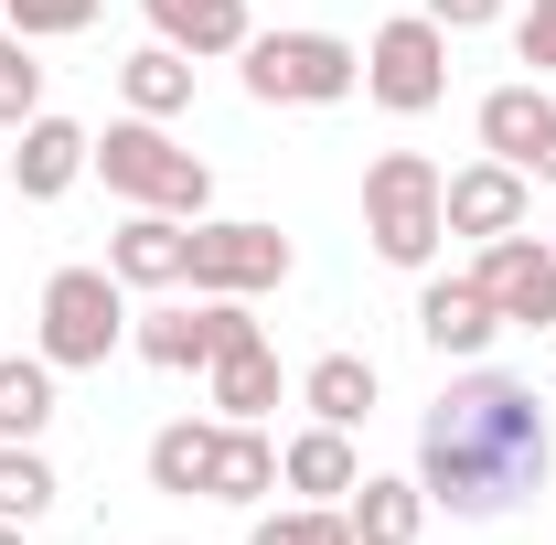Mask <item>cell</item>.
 I'll return each instance as SVG.
<instances>
[{
  "label": "cell",
  "instance_id": "obj_1",
  "mask_svg": "<svg viewBox=\"0 0 556 545\" xmlns=\"http://www.w3.org/2000/svg\"><path fill=\"white\" fill-rule=\"evenodd\" d=\"M546 471H556V439H546L535 375L460 364V375L439 385L428 428H417V492H428V514L492 524V514H514L525 492H546Z\"/></svg>",
  "mask_w": 556,
  "mask_h": 545
},
{
  "label": "cell",
  "instance_id": "obj_2",
  "mask_svg": "<svg viewBox=\"0 0 556 545\" xmlns=\"http://www.w3.org/2000/svg\"><path fill=\"white\" fill-rule=\"evenodd\" d=\"M118 204H161V214H182V225H204L214 204V172L172 139V118H118V129L97 139V161H86Z\"/></svg>",
  "mask_w": 556,
  "mask_h": 545
},
{
  "label": "cell",
  "instance_id": "obj_3",
  "mask_svg": "<svg viewBox=\"0 0 556 545\" xmlns=\"http://www.w3.org/2000/svg\"><path fill=\"white\" fill-rule=\"evenodd\" d=\"M118 342H129V289H118V268H54L43 278V332H33V353L54 375H97Z\"/></svg>",
  "mask_w": 556,
  "mask_h": 545
},
{
  "label": "cell",
  "instance_id": "obj_4",
  "mask_svg": "<svg viewBox=\"0 0 556 545\" xmlns=\"http://www.w3.org/2000/svg\"><path fill=\"white\" fill-rule=\"evenodd\" d=\"M439 182H450V172H439L428 150H386V161L364 172V236H375L386 268H428V257H439V236H450Z\"/></svg>",
  "mask_w": 556,
  "mask_h": 545
},
{
  "label": "cell",
  "instance_id": "obj_5",
  "mask_svg": "<svg viewBox=\"0 0 556 545\" xmlns=\"http://www.w3.org/2000/svg\"><path fill=\"white\" fill-rule=\"evenodd\" d=\"M364 86V54L343 33H247V97L257 107H343Z\"/></svg>",
  "mask_w": 556,
  "mask_h": 545
},
{
  "label": "cell",
  "instance_id": "obj_6",
  "mask_svg": "<svg viewBox=\"0 0 556 545\" xmlns=\"http://www.w3.org/2000/svg\"><path fill=\"white\" fill-rule=\"evenodd\" d=\"M364 97H375L386 118H428V107L450 97V33H439L428 11H396V22L364 43Z\"/></svg>",
  "mask_w": 556,
  "mask_h": 545
},
{
  "label": "cell",
  "instance_id": "obj_7",
  "mask_svg": "<svg viewBox=\"0 0 556 545\" xmlns=\"http://www.w3.org/2000/svg\"><path fill=\"white\" fill-rule=\"evenodd\" d=\"M289 278V236L257 225V214H204L193 225V289L204 300H257Z\"/></svg>",
  "mask_w": 556,
  "mask_h": 545
},
{
  "label": "cell",
  "instance_id": "obj_8",
  "mask_svg": "<svg viewBox=\"0 0 556 545\" xmlns=\"http://www.w3.org/2000/svg\"><path fill=\"white\" fill-rule=\"evenodd\" d=\"M492 289V310H503V332H556V246L546 236H492L482 246V268H471Z\"/></svg>",
  "mask_w": 556,
  "mask_h": 545
},
{
  "label": "cell",
  "instance_id": "obj_9",
  "mask_svg": "<svg viewBox=\"0 0 556 545\" xmlns=\"http://www.w3.org/2000/svg\"><path fill=\"white\" fill-rule=\"evenodd\" d=\"M439 214H450V236H514V225H535V182H525V172H514V161H471V172H450V182H439Z\"/></svg>",
  "mask_w": 556,
  "mask_h": 545
},
{
  "label": "cell",
  "instance_id": "obj_10",
  "mask_svg": "<svg viewBox=\"0 0 556 545\" xmlns=\"http://www.w3.org/2000/svg\"><path fill=\"white\" fill-rule=\"evenodd\" d=\"M492 332H503V310H492V289H482L471 268H460V278H428V289H417V342H428L439 364H482Z\"/></svg>",
  "mask_w": 556,
  "mask_h": 545
},
{
  "label": "cell",
  "instance_id": "obj_11",
  "mask_svg": "<svg viewBox=\"0 0 556 545\" xmlns=\"http://www.w3.org/2000/svg\"><path fill=\"white\" fill-rule=\"evenodd\" d=\"M86 161H97V129H75V118H22L11 129V193L22 204H54V193H75L86 182Z\"/></svg>",
  "mask_w": 556,
  "mask_h": 545
},
{
  "label": "cell",
  "instance_id": "obj_12",
  "mask_svg": "<svg viewBox=\"0 0 556 545\" xmlns=\"http://www.w3.org/2000/svg\"><path fill=\"white\" fill-rule=\"evenodd\" d=\"M108 268H118V289H182L193 278V225L161 204H129V225L108 236Z\"/></svg>",
  "mask_w": 556,
  "mask_h": 545
},
{
  "label": "cell",
  "instance_id": "obj_13",
  "mask_svg": "<svg viewBox=\"0 0 556 545\" xmlns=\"http://www.w3.org/2000/svg\"><path fill=\"white\" fill-rule=\"evenodd\" d=\"M150 11V33L172 43V54H193V65H214V54H247V0H139Z\"/></svg>",
  "mask_w": 556,
  "mask_h": 545
},
{
  "label": "cell",
  "instance_id": "obj_14",
  "mask_svg": "<svg viewBox=\"0 0 556 545\" xmlns=\"http://www.w3.org/2000/svg\"><path fill=\"white\" fill-rule=\"evenodd\" d=\"M268 492H278V439H268V428H247V417H225V439H214V471H204V503L257 514Z\"/></svg>",
  "mask_w": 556,
  "mask_h": 545
},
{
  "label": "cell",
  "instance_id": "obj_15",
  "mask_svg": "<svg viewBox=\"0 0 556 545\" xmlns=\"http://www.w3.org/2000/svg\"><path fill=\"white\" fill-rule=\"evenodd\" d=\"M278 481H289L300 503H343L353 481H364V460H353V428H321V417H311V428L278 449Z\"/></svg>",
  "mask_w": 556,
  "mask_h": 545
},
{
  "label": "cell",
  "instance_id": "obj_16",
  "mask_svg": "<svg viewBox=\"0 0 556 545\" xmlns=\"http://www.w3.org/2000/svg\"><path fill=\"white\" fill-rule=\"evenodd\" d=\"M204 396H214V417H247V428H257V417L278 407V353H268V332H257V342H225V353L204 364Z\"/></svg>",
  "mask_w": 556,
  "mask_h": 545
},
{
  "label": "cell",
  "instance_id": "obj_17",
  "mask_svg": "<svg viewBox=\"0 0 556 545\" xmlns=\"http://www.w3.org/2000/svg\"><path fill=\"white\" fill-rule=\"evenodd\" d=\"M343 524H353V545H417V524H428V492L417 481H353L343 492Z\"/></svg>",
  "mask_w": 556,
  "mask_h": 545
},
{
  "label": "cell",
  "instance_id": "obj_18",
  "mask_svg": "<svg viewBox=\"0 0 556 545\" xmlns=\"http://www.w3.org/2000/svg\"><path fill=\"white\" fill-rule=\"evenodd\" d=\"M546 86H535V75H514V86H492L482 97V118H471V129H482V150L492 161H514V172H525V150H535V129H546Z\"/></svg>",
  "mask_w": 556,
  "mask_h": 545
},
{
  "label": "cell",
  "instance_id": "obj_19",
  "mask_svg": "<svg viewBox=\"0 0 556 545\" xmlns=\"http://www.w3.org/2000/svg\"><path fill=\"white\" fill-rule=\"evenodd\" d=\"M118 97H129V118H182V107H193V54L139 43L129 65H118Z\"/></svg>",
  "mask_w": 556,
  "mask_h": 545
},
{
  "label": "cell",
  "instance_id": "obj_20",
  "mask_svg": "<svg viewBox=\"0 0 556 545\" xmlns=\"http://www.w3.org/2000/svg\"><path fill=\"white\" fill-rule=\"evenodd\" d=\"M300 407L321 417V428H364V417H375V364H364V353H321V364L300 375Z\"/></svg>",
  "mask_w": 556,
  "mask_h": 545
},
{
  "label": "cell",
  "instance_id": "obj_21",
  "mask_svg": "<svg viewBox=\"0 0 556 545\" xmlns=\"http://www.w3.org/2000/svg\"><path fill=\"white\" fill-rule=\"evenodd\" d=\"M214 439H225V417H172L161 439H150V492H204V471H214Z\"/></svg>",
  "mask_w": 556,
  "mask_h": 545
},
{
  "label": "cell",
  "instance_id": "obj_22",
  "mask_svg": "<svg viewBox=\"0 0 556 545\" xmlns=\"http://www.w3.org/2000/svg\"><path fill=\"white\" fill-rule=\"evenodd\" d=\"M43 428H54V364L0 353V439H43Z\"/></svg>",
  "mask_w": 556,
  "mask_h": 545
},
{
  "label": "cell",
  "instance_id": "obj_23",
  "mask_svg": "<svg viewBox=\"0 0 556 545\" xmlns=\"http://www.w3.org/2000/svg\"><path fill=\"white\" fill-rule=\"evenodd\" d=\"M54 492H65V481H54V460H43L33 439H0V524H43Z\"/></svg>",
  "mask_w": 556,
  "mask_h": 545
},
{
  "label": "cell",
  "instance_id": "obj_24",
  "mask_svg": "<svg viewBox=\"0 0 556 545\" xmlns=\"http://www.w3.org/2000/svg\"><path fill=\"white\" fill-rule=\"evenodd\" d=\"M247 545H353V524H343V503H289V514H268V503H257Z\"/></svg>",
  "mask_w": 556,
  "mask_h": 545
},
{
  "label": "cell",
  "instance_id": "obj_25",
  "mask_svg": "<svg viewBox=\"0 0 556 545\" xmlns=\"http://www.w3.org/2000/svg\"><path fill=\"white\" fill-rule=\"evenodd\" d=\"M22 118H43V65H33V43L0 22V129H22Z\"/></svg>",
  "mask_w": 556,
  "mask_h": 545
},
{
  "label": "cell",
  "instance_id": "obj_26",
  "mask_svg": "<svg viewBox=\"0 0 556 545\" xmlns=\"http://www.w3.org/2000/svg\"><path fill=\"white\" fill-rule=\"evenodd\" d=\"M108 0H0V22L22 33V43H65V33H86Z\"/></svg>",
  "mask_w": 556,
  "mask_h": 545
},
{
  "label": "cell",
  "instance_id": "obj_27",
  "mask_svg": "<svg viewBox=\"0 0 556 545\" xmlns=\"http://www.w3.org/2000/svg\"><path fill=\"white\" fill-rule=\"evenodd\" d=\"M514 65H535V86L556 75V0H535V11L514 22Z\"/></svg>",
  "mask_w": 556,
  "mask_h": 545
},
{
  "label": "cell",
  "instance_id": "obj_28",
  "mask_svg": "<svg viewBox=\"0 0 556 545\" xmlns=\"http://www.w3.org/2000/svg\"><path fill=\"white\" fill-rule=\"evenodd\" d=\"M439 33H482V22H503V0H417Z\"/></svg>",
  "mask_w": 556,
  "mask_h": 545
},
{
  "label": "cell",
  "instance_id": "obj_29",
  "mask_svg": "<svg viewBox=\"0 0 556 545\" xmlns=\"http://www.w3.org/2000/svg\"><path fill=\"white\" fill-rule=\"evenodd\" d=\"M525 182H556V107H546V129H535V150H525Z\"/></svg>",
  "mask_w": 556,
  "mask_h": 545
},
{
  "label": "cell",
  "instance_id": "obj_30",
  "mask_svg": "<svg viewBox=\"0 0 556 545\" xmlns=\"http://www.w3.org/2000/svg\"><path fill=\"white\" fill-rule=\"evenodd\" d=\"M0 545H33V524H0Z\"/></svg>",
  "mask_w": 556,
  "mask_h": 545
},
{
  "label": "cell",
  "instance_id": "obj_31",
  "mask_svg": "<svg viewBox=\"0 0 556 545\" xmlns=\"http://www.w3.org/2000/svg\"><path fill=\"white\" fill-rule=\"evenodd\" d=\"M546 246H556V214H546Z\"/></svg>",
  "mask_w": 556,
  "mask_h": 545
}]
</instances>
